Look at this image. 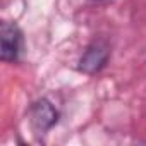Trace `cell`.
<instances>
[{"mask_svg": "<svg viewBox=\"0 0 146 146\" xmlns=\"http://www.w3.org/2000/svg\"><path fill=\"white\" fill-rule=\"evenodd\" d=\"M110 55H112V48L107 40H103V38L93 40L83 52L78 69L88 76H95L107 67Z\"/></svg>", "mask_w": 146, "mask_h": 146, "instance_id": "cell-1", "label": "cell"}, {"mask_svg": "<svg viewBox=\"0 0 146 146\" xmlns=\"http://www.w3.org/2000/svg\"><path fill=\"white\" fill-rule=\"evenodd\" d=\"M0 40H2V48H0V57L4 62H17L23 46H24V38L23 31L16 23L4 21L0 24Z\"/></svg>", "mask_w": 146, "mask_h": 146, "instance_id": "cell-2", "label": "cell"}, {"mask_svg": "<svg viewBox=\"0 0 146 146\" xmlns=\"http://www.w3.org/2000/svg\"><path fill=\"white\" fill-rule=\"evenodd\" d=\"M60 119V112L48 98H40L29 107V120L38 134L48 132Z\"/></svg>", "mask_w": 146, "mask_h": 146, "instance_id": "cell-3", "label": "cell"}, {"mask_svg": "<svg viewBox=\"0 0 146 146\" xmlns=\"http://www.w3.org/2000/svg\"><path fill=\"white\" fill-rule=\"evenodd\" d=\"M95 2H102V0H95Z\"/></svg>", "mask_w": 146, "mask_h": 146, "instance_id": "cell-4", "label": "cell"}]
</instances>
